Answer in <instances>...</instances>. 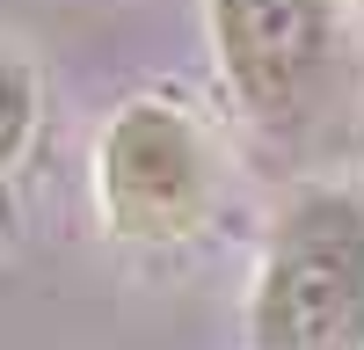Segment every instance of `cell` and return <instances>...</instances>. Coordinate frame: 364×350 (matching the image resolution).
I'll use <instances>...</instances> for the list:
<instances>
[{"instance_id": "obj_2", "label": "cell", "mask_w": 364, "mask_h": 350, "mask_svg": "<svg viewBox=\"0 0 364 350\" xmlns=\"http://www.w3.org/2000/svg\"><path fill=\"white\" fill-rule=\"evenodd\" d=\"M211 58L226 102L269 139H299L321 124L350 66L343 0H204Z\"/></svg>"}, {"instance_id": "obj_4", "label": "cell", "mask_w": 364, "mask_h": 350, "mask_svg": "<svg viewBox=\"0 0 364 350\" xmlns=\"http://www.w3.org/2000/svg\"><path fill=\"white\" fill-rule=\"evenodd\" d=\"M29 139H37V66L15 44H0V175H15Z\"/></svg>"}, {"instance_id": "obj_1", "label": "cell", "mask_w": 364, "mask_h": 350, "mask_svg": "<svg viewBox=\"0 0 364 350\" xmlns=\"http://www.w3.org/2000/svg\"><path fill=\"white\" fill-rule=\"evenodd\" d=\"M248 350H364V197L299 190L255 255Z\"/></svg>"}, {"instance_id": "obj_3", "label": "cell", "mask_w": 364, "mask_h": 350, "mask_svg": "<svg viewBox=\"0 0 364 350\" xmlns=\"http://www.w3.org/2000/svg\"><path fill=\"white\" fill-rule=\"evenodd\" d=\"M95 204L124 248H190L219 204V154L168 95H132L95 139Z\"/></svg>"}]
</instances>
